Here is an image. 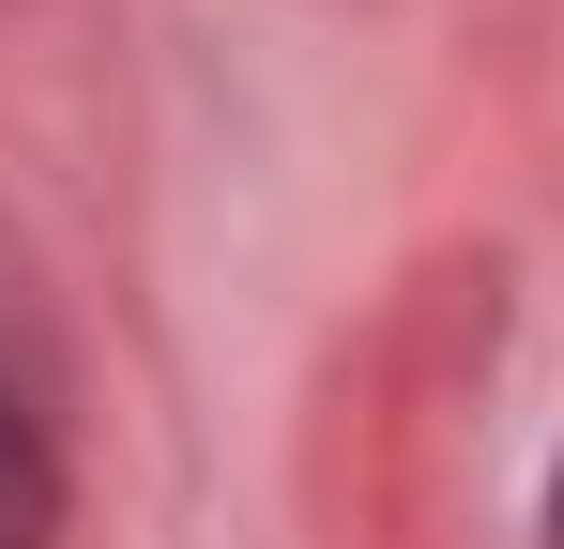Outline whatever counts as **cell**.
<instances>
[{"mask_svg": "<svg viewBox=\"0 0 564 549\" xmlns=\"http://www.w3.org/2000/svg\"><path fill=\"white\" fill-rule=\"evenodd\" d=\"M0 549H62V458H46L15 381H0Z\"/></svg>", "mask_w": 564, "mask_h": 549, "instance_id": "1", "label": "cell"}]
</instances>
